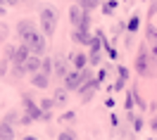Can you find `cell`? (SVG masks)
Here are the masks:
<instances>
[{"mask_svg":"<svg viewBox=\"0 0 157 140\" xmlns=\"http://www.w3.org/2000/svg\"><path fill=\"white\" fill-rule=\"evenodd\" d=\"M140 24H143V17H140V12H133V14H131V19L126 21V31L128 33H136L138 29H140Z\"/></svg>","mask_w":157,"mask_h":140,"instance_id":"8fae6325","label":"cell"},{"mask_svg":"<svg viewBox=\"0 0 157 140\" xmlns=\"http://www.w3.org/2000/svg\"><path fill=\"white\" fill-rule=\"evenodd\" d=\"M71 40H74L76 45H90V40H93V36H90V31H81V29H74V31H71Z\"/></svg>","mask_w":157,"mask_h":140,"instance_id":"ba28073f","label":"cell"},{"mask_svg":"<svg viewBox=\"0 0 157 140\" xmlns=\"http://www.w3.org/2000/svg\"><path fill=\"white\" fill-rule=\"evenodd\" d=\"M19 2H26V0H19Z\"/></svg>","mask_w":157,"mask_h":140,"instance_id":"74e56055","label":"cell"},{"mask_svg":"<svg viewBox=\"0 0 157 140\" xmlns=\"http://www.w3.org/2000/svg\"><path fill=\"white\" fill-rule=\"evenodd\" d=\"M33 31H38V29H36V24H33L31 19H21L19 24H17V36H19V38L29 36V33H33Z\"/></svg>","mask_w":157,"mask_h":140,"instance_id":"9c48e42d","label":"cell"},{"mask_svg":"<svg viewBox=\"0 0 157 140\" xmlns=\"http://www.w3.org/2000/svg\"><path fill=\"white\" fill-rule=\"evenodd\" d=\"M2 12H5V7H2V5H0V14H2Z\"/></svg>","mask_w":157,"mask_h":140,"instance_id":"8d00e7d4","label":"cell"},{"mask_svg":"<svg viewBox=\"0 0 157 140\" xmlns=\"http://www.w3.org/2000/svg\"><path fill=\"white\" fill-rule=\"evenodd\" d=\"M81 19H83V10H81L78 5H74V7H69V21H71V26H74V29H78V24H81Z\"/></svg>","mask_w":157,"mask_h":140,"instance_id":"7c38bea8","label":"cell"},{"mask_svg":"<svg viewBox=\"0 0 157 140\" xmlns=\"http://www.w3.org/2000/svg\"><path fill=\"white\" fill-rule=\"evenodd\" d=\"M57 29V10L52 7V5H43L40 7V33L50 38L52 33Z\"/></svg>","mask_w":157,"mask_h":140,"instance_id":"7a4b0ae2","label":"cell"},{"mask_svg":"<svg viewBox=\"0 0 157 140\" xmlns=\"http://www.w3.org/2000/svg\"><path fill=\"white\" fill-rule=\"evenodd\" d=\"M126 45H128V48H133V33H128V36H126Z\"/></svg>","mask_w":157,"mask_h":140,"instance_id":"d6a6232c","label":"cell"},{"mask_svg":"<svg viewBox=\"0 0 157 140\" xmlns=\"http://www.w3.org/2000/svg\"><path fill=\"white\" fill-rule=\"evenodd\" d=\"M24 116H26L29 121H36V119H40V116H43V112H40V107H38L33 100H29V98H26V100H24Z\"/></svg>","mask_w":157,"mask_h":140,"instance_id":"8992f818","label":"cell"},{"mask_svg":"<svg viewBox=\"0 0 157 140\" xmlns=\"http://www.w3.org/2000/svg\"><path fill=\"white\" fill-rule=\"evenodd\" d=\"M145 33H147V43H150V45H155V43H157V29H155V26H147Z\"/></svg>","mask_w":157,"mask_h":140,"instance_id":"44dd1931","label":"cell"},{"mask_svg":"<svg viewBox=\"0 0 157 140\" xmlns=\"http://www.w3.org/2000/svg\"><path fill=\"white\" fill-rule=\"evenodd\" d=\"M14 119H17V114H14V112H10V114H7V119H5V121H7V123H14Z\"/></svg>","mask_w":157,"mask_h":140,"instance_id":"1f68e13d","label":"cell"},{"mask_svg":"<svg viewBox=\"0 0 157 140\" xmlns=\"http://www.w3.org/2000/svg\"><path fill=\"white\" fill-rule=\"evenodd\" d=\"M24 71H29V74H38V71H40V57L31 55L29 60H26V64H24Z\"/></svg>","mask_w":157,"mask_h":140,"instance_id":"5bb4252c","label":"cell"},{"mask_svg":"<svg viewBox=\"0 0 157 140\" xmlns=\"http://www.w3.org/2000/svg\"><path fill=\"white\" fill-rule=\"evenodd\" d=\"M136 74H140V76H145V79H150V76H155L157 67L152 64V60H150V52H147V43H143L140 48H138L136 52Z\"/></svg>","mask_w":157,"mask_h":140,"instance_id":"6da1fadb","label":"cell"},{"mask_svg":"<svg viewBox=\"0 0 157 140\" xmlns=\"http://www.w3.org/2000/svg\"><path fill=\"white\" fill-rule=\"evenodd\" d=\"M105 76H107V71H105V69H100V71H98V81H100V83L105 81Z\"/></svg>","mask_w":157,"mask_h":140,"instance_id":"4dcf8cb0","label":"cell"},{"mask_svg":"<svg viewBox=\"0 0 157 140\" xmlns=\"http://www.w3.org/2000/svg\"><path fill=\"white\" fill-rule=\"evenodd\" d=\"M40 71H43L45 76H50V71H52V60H50V57H43V60H40Z\"/></svg>","mask_w":157,"mask_h":140,"instance_id":"ac0fdd59","label":"cell"},{"mask_svg":"<svg viewBox=\"0 0 157 140\" xmlns=\"http://www.w3.org/2000/svg\"><path fill=\"white\" fill-rule=\"evenodd\" d=\"M21 140H38V138H36V135H24Z\"/></svg>","mask_w":157,"mask_h":140,"instance_id":"d590c367","label":"cell"},{"mask_svg":"<svg viewBox=\"0 0 157 140\" xmlns=\"http://www.w3.org/2000/svg\"><path fill=\"white\" fill-rule=\"evenodd\" d=\"M40 112H50L52 109V107H55V100H52V98H45V100H40Z\"/></svg>","mask_w":157,"mask_h":140,"instance_id":"ffe728a7","label":"cell"},{"mask_svg":"<svg viewBox=\"0 0 157 140\" xmlns=\"http://www.w3.org/2000/svg\"><path fill=\"white\" fill-rule=\"evenodd\" d=\"M21 43H24V45L29 48V52L36 55V57H43L45 50H48V38H45L40 31H33V33H29V36H24Z\"/></svg>","mask_w":157,"mask_h":140,"instance_id":"3957f363","label":"cell"},{"mask_svg":"<svg viewBox=\"0 0 157 140\" xmlns=\"http://www.w3.org/2000/svg\"><path fill=\"white\" fill-rule=\"evenodd\" d=\"M57 140H76V135H74L71 131H62V133L57 135Z\"/></svg>","mask_w":157,"mask_h":140,"instance_id":"603a6c76","label":"cell"},{"mask_svg":"<svg viewBox=\"0 0 157 140\" xmlns=\"http://www.w3.org/2000/svg\"><path fill=\"white\" fill-rule=\"evenodd\" d=\"M117 71H119V79H124V81L128 79V69H126V67H119Z\"/></svg>","mask_w":157,"mask_h":140,"instance_id":"83f0119b","label":"cell"},{"mask_svg":"<svg viewBox=\"0 0 157 140\" xmlns=\"http://www.w3.org/2000/svg\"><path fill=\"white\" fill-rule=\"evenodd\" d=\"M105 50H107V55H109V57H112V60H119V52L114 50L112 45H105Z\"/></svg>","mask_w":157,"mask_h":140,"instance_id":"d4e9b609","label":"cell"},{"mask_svg":"<svg viewBox=\"0 0 157 140\" xmlns=\"http://www.w3.org/2000/svg\"><path fill=\"white\" fill-rule=\"evenodd\" d=\"M0 140H14V128H12V123H7V121L0 123Z\"/></svg>","mask_w":157,"mask_h":140,"instance_id":"9a60e30c","label":"cell"},{"mask_svg":"<svg viewBox=\"0 0 157 140\" xmlns=\"http://www.w3.org/2000/svg\"><path fill=\"white\" fill-rule=\"evenodd\" d=\"M93 76H90V69L86 67L83 71H69L67 76H64V88L67 90H78L86 81H90Z\"/></svg>","mask_w":157,"mask_h":140,"instance_id":"277c9868","label":"cell"},{"mask_svg":"<svg viewBox=\"0 0 157 140\" xmlns=\"http://www.w3.org/2000/svg\"><path fill=\"white\" fill-rule=\"evenodd\" d=\"M117 7H119V0H107V2H102V14L112 17L117 12Z\"/></svg>","mask_w":157,"mask_h":140,"instance_id":"2e32d148","label":"cell"},{"mask_svg":"<svg viewBox=\"0 0 157 140\" xmlns=\"http://www.w3.org/2000/svg\"><path fill=\"white\" fill-rule=\"evenodd\" d=\"M124 29H126V24H124V21H117V26H114V33L119 36V33H121Z\"/></svg>","mask_w":157,"mask_h":140,"instance_id":"f1b7e54d","label":"cell"},{"mask_svg":"<svg viewBox=\"0 0 157 140\" xmlns=\"http://www.w3.org/2000/svg\"><path fill=\"white\" fill-rule=\"evenodd\" d=\"M90 2H93V7H100V5H102V0H90Z\"/></svg>","mask_w":157,"mask_h":140,"instance_id":"e575fe53","label":"cell"},{"mask_svg":"<svg viewBox=\"0 0 157 140\" xmlns=\"http://www.w3.org/2000/svg\"><path fill=\"white\" fill-rule=\"evenodd\" d=\"M52 71L57 74L59 79H64L69 74V64H67V60L62 57V55H57V57H52Z\"/></svg>","mask_w":157,"mask_h":140,"instance_id":"52a82bcc","label":"cell"},{"mask_svg":"<svg viewBox=\"0 0 157 140\" xmlns=\"http://www.w3.org/2000/svg\"><path fill=\"white\" fill-rule=\"evenodd\" d=\"M76 116H74V112H67V114H62L59 116V121H74Z\"/></svg>","mask_w":157,"mask_h":140,"instance_id":"4316f807","label":"cell"},{"mask_svg":"<svg viewBox=\"0 0 157 140\" xmlns=\"http://www.w3.org/2000/svg\"><path fill=\"white\" fill-rule=\"evenodd\" d=\"M48 81H50V76H45L43 71H38V74H33V76H31V83H33V88H40V90L50 86Z\"/></svg>","mask_w":157,"mask_h":140,"instance_id":"4fadbf2b","label":"cell"},{"mask_svg":"<svg viewBox=\"0 0 157 140\" xmlns=\"http://www.w3.org/2000/svg\"><path fill=\"white\" fill-rule=\"evenodd\" d=\"M124 83H126V81H124V79H119L117 83L112 86V90H124Z\"/></svg>","mask_w":157,"mask_h":140,"instance_id":"f546056e","label":"cell"},{"mask_svg":"<svg viewBox=\"0 0 157 140\" xmlns=\"http://www.w3.org/2000/svg\"><path fill=\"white\" fill-rule=\"evenodd\" d=\"M126 109L128 112L133 109V93H128V95H126Z\"/></svg>","mask_w":157,"mask_h":140,"instance_id":"484cf974","label":"cell"},{"mask_svg":"<svg viewBox=\"0 0 157 140\" xmlns=\"http://www.w3.org/2000/svg\"><path fill=\"white\" fill-rule=\"evenodd\" d=\"M67 93H69L67 88H57L55 90V98H52L55 105H64V102H67Z\"/></svg>","mask_w":157,"mask_h":140,"instance_id":"e0dca14e","label":"cell"},{"mask_svg":"<svg viewBox=\"0 0 157 140\" xmlns=\"http://www.w3.org/2000/svg\"><path fill=\"white\" fill-rule=\"evenodd\" d=\"M98 88H100V81H98V79H90V81H86V83H83V86L76 90V93H78V98H81L83 102H90Z\"/></svg>","mask_w":157,"mask_h":140,"instance_id":"5b68a950","label":"cell"},{"mask_svg":"<svg viewBox=\"0 0 157 140\" xmlns=\"http://www.w3.org/2000/svg\"><path fill=\"white\" fill-rule=\"evenodd\" d=\"M128 119H131V126H133V131H140L143 128V119H140V116H133V112H128Z\"/></svg>","mask_w":157,"mask_h":140,"instance_id":"d6986e66","label":"cell"},{"mask_svg":"<svg viewBox=\"0 0 157 140\" xmlns=\"http://www.w3.org/2000/svg\"><path fill=\"white\" fill-rule=\"evenodd\" d=\"M76 5H78V7H81V10H83V12H93V10H95L90 0H76Z\"/></svg>","mask_w":157,"mask_h":140,"instance_id":"7402d4cb","label":"cell"},{"mask_svg":"<svg viewBox=\"0 0 157 140\" xmlns=\"http://www.w3.org/2000/svg\"><path fill=\"white\" fill-rule=\"evenodd\" d=\"M71 67H74V71H83L86 67H88V55L74 52V55H71Z\"/></svg>","mask_w":157,"mask_h":140,"instance_id":"30bf717a","label":"cell"},{"mask_svg":"<svg viewBox=\"0 0 157 140\" xmlns=\"http://www.w3.org/2000/svg\"><path fill=\"white\" fill-rule=\"evenodd\" d=\"M150 128H152V133H157V116L150 121Z\"/></svg>","mask_w":157,"mask_h":140,"instance_id":"836d02e7","label":"cell"},{"mask_svg":"<svg viewBox=\"0 0 157 140\" xmlns=\"http://www.w3.org/2000/svg\"><path fill=\"white\" fill-rule=\"evenodd\" d=\"M7 64H10L7 57H5V60H0V76H5V74H7Z\"/></svg>","mask_w":157,"mask_h":140,"instance_id":"cb8c5ba5","label":"cell"}]
</instances>
